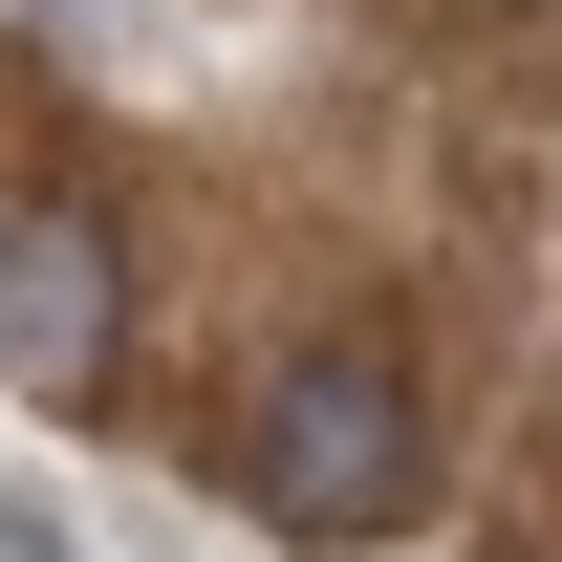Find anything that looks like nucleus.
<instances>
[{"mask_svg": "<svg viewBox=\"0 0 562 562\" xmlns=\"http://www.w3.org/2000/svg\"><path fill=\"white\" fill-rule=\"evenodd\" d=\"M238 497H260V541H303V562H368L390 519L432 497V390H412V347H281L260 390H238Z\"/></svg>", "mask_w": 562, "mask_h": 562, "instance_id": "1", "label": "nucleus"}, {"mask_svg": "<svg viewBox=\"0 0 562 562\" xmlns=\"http://www.w3.org/2000/svg\"><path fill=\"white\" fill-rule=\"evenodd\" d=\"M109 325H131L109 216H87V195H22V216H0V368H22V390H87Z\"/></svg>", "mask_w": 562, "mask_h": 562, "instance_id": "2", "label": "nucleus"}]
</instances>
